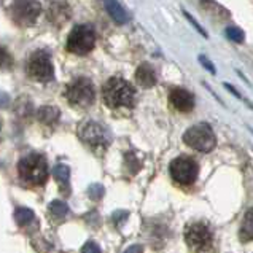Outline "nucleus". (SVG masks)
Returning <instances> with one entry per match:
<instances>
[{"instance_id": "2", "label": "nucleus", "mask_w": 253, "mask_h": 253, "mask_svg": "<svg viewBox=\"0 0 253 253\" xmlns=\"http://www.w3.org/2000/svg\"><path fill=\"white\" fill-rule=\"evenodd\" d=\"M18 173L23 182L32 186H42L48 180L49 170L45 156L39 153H29L18 163Z\"/></svg>"}, {"instance_id": "20", "label": "nucleus", "mask_w": 253, "mask_h": 253, "mask_svg": "<svg viewBox=\"0 0 253 253\" xmlns=\"http://www.w3.org/2000/svg\"><path fill=\"white\" fill-rule=\"evenodd\" d=\"M88 196L94 201H97L104 196V186L102 185H91L89 186V190H88Z\"/></svg>"}, {"instance_id": "12", "label": "nucleus", "mask_w": 253, "mask_h": 253, "mask_svg": "<svg viewBox=\"0 0 253 253\" xmlns=\"http://www.w3.org/2000/svg\"><path fill=\"white\" fill-rule=\"evenodd\" d=\"M135 78H137V82H139V84L143 86V88H151V86H155L158 82L156 70L148 62L140 64L139 69L135 70Z\"/></svg>"}, {"instance_id": "10", "label": "nucleus", "mask_w": 253, "mask_h": 253, "mask_svg": "<svg viewBox=\"0 0 253 253\" xmlns=\"http://www.w3.org/2000/svg\"><path fill=\"white\" fill-rule=\"evenodd\" d=\"M185 241L188 247L193 250H204L213 241L212 229L209 228L206 223H201V221L193 223V225H190L185 231Z\"/></svg>"}, {"instance_id": "14", "label": "nucleus", "mask_w": 253, "mask_h": 253, "mask_svg": "<svg viewBox=\"0 0 253 253\" xmlns=\"http://www.w3.org/2000/svg\"><path fill=\"white\" fill-rule=\"evenodd\" d=\"M239 239L244 244L253 241V209H249L244 215L241 231H239Z\"/></svg>"}, {"instance_id": "15", "label": "nucleus", "mask_w": 253, "mask_h": 253, "mask_svg": "<svg viewBox=\"0 0 253 253\" xmlns=\"http://www.w3.org/2000/svg\"><path fill=\"white\" fill-rule=\"evenodd\" d=\"M59 117H61L59 110L53 105H45V107L39 108V112H37V118L46 126L56 125V123L59 121Z\"/></svg>"}, {"instance_id": "8", "label": "nucleus", "mask_w": 253, "mask_h": 253, "mask_svg": "<svg viewBox=\"0 0 253 253\" xmlns=\"http://www.w3.org/2000/svg\"><path fill=\"white\" fill-rule=\"evenodd\" d=\"M80 137L86 145H89L91 150L96 151L97 155H102L107 150L108 143H110V137H108L107 131L94 121H89L82 126Z\"/></svg>"}, {"instance_id": "22", "label": "nucleus", "mask_w": 253, "mask_h": 253, "mask_svg": "<svg viewBox=\"0 0 253 253\" xmlns=\"http://www.w3.org/2000/svg\"><path fill=\"white\" fill-rule=\"evenodd\" d=\"M125 160H126V166H127V168H134L135 172L140 169L139 161H132V160H134V155H132V153H127V155L125 156Z\"/></svg>"}, {"instance_id": "16", "label": "nucleus", "mask_w": 253, "mask_h": 253, "mask_svg": "<svg viewBox=\"0 0 253 253\" xmlns=\"http://www.w3.org/2000/svg\"><path fill=\"white\" fill-rule=\"evenodd\" d=\"M53 177L61 186V190L69 191V180H70V169L66 164H57L53 169Z\"/></svg>"}, {"instance_id": "13", "label": "nucleus", "mask_w": 253, "mask_h": 253, "mask_svg": "<svg viewBox=\"0 0 253 253\" xmlns=\"http://www.w3.org/2000/svg\"><path fill=\"white\" fill-rule=\"evenodd\" d=\"M104 6L115 23L126 24L127 21L131 19V14L127 13V10L123 8V5L118 2V0H104Z\"/></svg>"}, {"instance_id": "19", "label": "nucleus", "mask_w": 253, "mask_h": 253, "mask_svg": "<svg viewBox=\"0 0 253 253\" xmlns=\"http://www.w3.org/2000/svg\"><path fill=\"white\" fill-rule=\"evenodd\" d=\"M226 35H228V39H229V40H233V42H236V43H242L244 39H245L244 31H241L239 27H234V26L226 29Z\"/></svg>"}, {"instance_id": "7", "label": "nucleus", "mask_w": 253, "mask_h": 253, "mask_svg": "<svg viewBox=\"0 0 253 253\" xmlns=\"http://www.w3.org/2000/svg\"><path fill=\"white\" fill-rule=\"evenodd\" d=\"M42 5L39 0H14L10 6V16L19 27H31L37 23Z\"/></svg>"}, {"instance_id": "9", "label": "nucleus", "mask_w": 253, "mask_h": 253, "mask_svg": "<svg viewBox=\"0 0 253 253\" xmlns=\"http://www.w3.org/2000/svg\"><path fill=\"white\" fill-rule=\"evenodd\" d=\"M199 164L190 156H178L170 163V175L182 185H191L198 178Z\"/></svg>"}, {"instance_id": "3", "label": "nucleus", "mask_w": 253, "mask_h": 253, "mask_svg": "<svg viewBox=\"0 0 253 253\" xmlns=\"http://www.w3.org/2000/svg\"><path fill=\"white\" fill-rule=\"evenodd\" d=\"M27 75L35 82H51L54 78V67L51 61V54L45 49H37L27 59L26 66Z\"/></svg>"}, {"instance_id": "4", "label": "nucleus", "mask_w": 253, "mask_h": 253, "mask_svg": "<svg viewBox=\"0 0 253 253\" xmlns=\"http://www.w3.org/2000/svg\"><path fill=\"white\" fill-rule=\"evenodd\" d=\"M94 46H96V31L89 24L77 26L67 39V51L77 56L91 53Z\"/></svg>"}, {"instance_id": "23", "label": "nucleus", "mask_w": 253, "mask_h": 253, "mask_svg": "<svg viewBox=\"0 0 253 253\" xmlns=\"http://www.w3.org/2000/svg\"><path fill=\"white\" fill-rule=\"evenodd\" d=\"M199 62H201L202 66H204L209 72H211V74L215 75V72H216V70H215V67H213V64H212L211 61H209L206 56H199Z\"/></svg>"}, {"instance_id": "18", "label": "nucleus", "mask_w": 253, "mask_h": 253, "mask_svg": "<svg viewBox=\"0 0 253 253\" xmlns=\"http://www.w3.org/2000/svg\"><path fill=\"white\" fill-rule=\"evenodd\" d=\"M49 213H51L54 218L61 220L69 213V207L66 202H62V201H53L51 204H49Z\"/></svg>"}, {"instance_id": "24", "label": "nucleus", "mask_w": 253, "mask_h": 253, "mask_svg": "<svg viewBox=\"0 0 253 253\" xmlns=\"http://www.w3.org/2000/svg\"><path fill=\"white\" fill-rule=\"evenodd\" d=\"M82 250L83 252H100V247H99V245H96V242L89 241V242H86V245Z\"/></svg>"}, {"instance_id": "21", "label": "nucleus", "mask_w": 253, "mask_h": 253, "mask_svg": "<svg viewBox=\"0 0 253 253\" xmlns=\"http://www.w3.org/2000/svg\"><path fill=\"white\" fill-rule=\"evenodd\" d=\"M183 14H185V16H186V19H188V21H190V23H191V24L194 26V29H196V31H198L199 34H202V35H204V37H206V39L209 37V34H207V32L204 31V27H201V24H199V23H198V21H196V19H194V18L191 16V14H190V13H188V11H185V10H183Z\"/></svg>"}, {"instance_id": "1", "label": "nucleus", "mask_w": 253, "mask_h": 253, "mask_svg": "<svg viewBox=\"0 0 253 253\" xmlns=\"http://www.w3.org/2000/svg\"><path fill=\"white\" fill-rule=\"evenodd\" d=\"M102 97L107 107L118 108V107H134L135 102V88L123 80L120 77L110 78L102 88Z\"/></svg>"}, {"instance_id": "11", "label": "nucleus", "mask_w": 253, "mask_h": 253, "mask_svg": "<svg viewBox=\"0 0 253 253\" xmlns=\"http://www.w3.org/2000/svg\"><path fill=\"white\" fill-rule=\"evenodd\" d=\"M169 102L177 112L188 113L194 108V96L183 88H173L169 94Z\"/></svg>"}, {"instance_id": "5", "label": "nucleus", "mask_w": 253, "mask_h": 253, "mask_svg": "<svg viewBox=\"0 0 253 253\" xmlns=\"http://www.w3.org/2000/svg\"><path fill=\"white\" fill-rule=\"evenodd\" d=\"M183 142L193 150L201 151V153H207V151H212L215 148L216 137L207 123H199V125L191 126L183 134Z\"/></svg>"}, {"instance_id": "17", "label": "nucleus", "mask_w": 253, "mask_h": 253, "mask_svg": "<svg viewBox=\"0 0 253 253\" xmlns=\"http://www.w3.org/2000/svg\"><path fill=\"white\" fill-rule=\"evenodd\" d=\"M34 218H35V213L27 207H18L16 211H14V221H16L19 226L31 225Z\"/></svg>"}, {"instance_id": "6", "label": "nucleus", "mask_w": 253, "mask_h": 253, "mask_svg": "<svg viewBox=\"0 0 253 253\" xmlns=\"http://www.w3.org/2000/svg\"><path fill=\"white\" fill-rule=\"evenodd\" d=\"M66 97L72 105L89 107L96 100V89H94V84L89 78L78 77L67 84Z\"/></svg>"}]
</instances>
